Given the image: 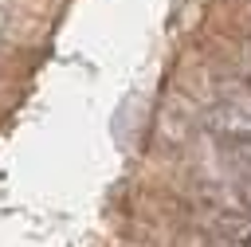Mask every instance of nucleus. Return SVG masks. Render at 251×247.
I'll return each instance as SVG.
<instances>
[{
  "label": "nucleus",
  "mask_w": 251,
  "mask_h": 247,
  "mask_svg": "<svg viewBox=\"0 0 251 247\" xmlns=\"http://www.w3.org/2000/svg\"><path fill=\"white\" fill-rule=\"evenodd\" d=\"M200 231L212 243H224V247H251V216L247 212H216V208H204L200 212Z\"/></svg>",
  "instance_id": "f257e3e1"
},
{
  "label": "nucleus",
  "mask_w": 251,
  "mask_h": 247,
  "mask_svg": "<svg viewBox=\"0 0 251 247\" xmlns=\"http://www.w3.org/2000/svg\"><path fill=\"white\" fill-rule=\"evenodd\" d=\"M208 129L216 133V137H224V141H251V114H243V110H235V106H212L208 110Z\"/></svg>",
  "instance_id": "f03ea898"
},
{
  "label": "nucleus",
  "mask_w": 251,
  "mask_h": 247,
  "mask_svg": "<svg viewBox=\"0 0 251 247\" xmlns=\"http://www.w3.org/2000/svg\"><path fill=\"white\" fill-rule=\"evenodd\" d=\"M220 86H224V94H220L224 106H235V110L251 114V82H243V78H224Z\"/></svg>",
  "instance_id": "7ed1b4c3"
}]
</instances>
